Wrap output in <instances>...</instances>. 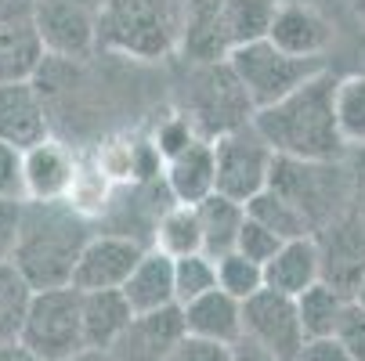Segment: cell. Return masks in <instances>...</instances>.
<instances>
[{"instance_id": "f546056e", "label": "cell", "mask_w": 365, "mask_h": 361, "mask_svg": "<svg viewBox=\"0 0 365 361\" xmlns=\"http://www.w3.org/2000/svg\"><path fill=\"white\" fill-rule=\"evenodd\" d=\"M217 289V264L206 253H188L174 261V303L185 307L188 300Z\"/></svg>"}, {"instance_id": "d6a6232c", "label": "cell", "mask_w": 365, "mask_h": 361, "mask_svg": "<svg viewBox=\"0 0 365 361\" xmlns=\"http://www.w3.org/2000/svg\"><path fill=\"white\" fill-rule=\"evenodd\" d=\"M195 137H199V130L192 127V120H188L185 113H174V116H167L160 127H155V134H152V148H155V156L167 163L170 156H178L181 148H188Z\"/></svg>"}, {"instance_id": "5b68a950", "label": "cell", "mask_w": 365, "mask_h": 361, "mask_svg": "<svg viewBox=\"0 0 365 361\" xmlns=\"http://www.w3.org/2000/svg\"><path fill=\"white\" fill-rule=\"evenodd\" d=\"M232 76L239 80L242 94L250 98L253 113L275 105L279 98H286L289 90H297L300 83H307L311 76H319L326 66V58H293L286 51H279L272 40H253L242 47H232L225 55Z\"/></svg>"}, {"instance_id": "f35d334b", "label": "cell", "mask_w": 365, "mask_h": 361, "mask_svg": "<svg viewBox=\"0 0 365 361\" xmlns=\"http://www.w3.org/2000/svg\"><path fill=\"white\" fill-rule=\"evenodd\" d=\"M347 170H351V188H354V206L365 210V148H351L347 152Z\"/></svg>"}, {"instance_id": "3957f363", "label": "cell", "mask_w": 365, "mask_h": 361, "mask_svg": "<svg viewBox=\"0 0 365 361\" xmlns=\"http://www.w3.org/2000/svg\"><path fill=\"white\" fill-rule=\"evenodd\" d=\"M98 51L134 62H163L181 55L188 29V0H101Z\"/></svg>"}, {"instance_id": "7bdbcfd3", "label": "cell", "mask_w": 365, "mask_h": 361, "mask_svg": "<svg viewBox=\"0 0 365 361\" xmlns=\"http://www.w3.org/2000/svg\"><path fill=\"white\" fill-rule=\"evenodd\" d=\"M66 361H113L106 350H80V354H73V357H66Z\"/></svg>"}, {"instance_id": "74e56055", "label": "cell", "mask_w": 365, "mask_h": 361, "mask_svg": "<svg viewBox=\"0 0 365 361\" xmlns=\"http://www.w3.org/2000/svg\"><path fill=\"white\" fill-rule=\"evenodd\" d=\"M293 361H354V357L336 336H315V340H304Z\"/></svg>"}, {"instance_id": "ac0fdd59", "label": "cell", "mask_w": 365, "mask_h": 361, "mask_svg": "<svg viewBox=\"0 0 365 361\" xmlns=\"http://www.w3.org/2000/svg\"><path fill=\"white\" fill-rule=\"evenodd\" d=\"M163 184L170 202H188L195 206L210 192H217V170H214V141L195 137L188 148L163 163Z\"/></svg>"}, {"instance_id": "2e32d148", "label": "cell", "mask_w": 365, "mask_h": 361, "mask_svg": "<svg viewBox=\"0 0 365 361\" xmlns=\"http://www.w3.org/2000/svg\"><path fill=\"white\" fill-rule=\"evenodd\" d=\"M181 336H185L181 307L170 303V307H160V311L134 315L127 333L106 354L113 361H167L170 350L181 343Z\"/></svg>"}, {"instance_id": "7402d4cb", "label": "cell", "mask_w": 365, "mask_h": 361, "mask_svg": "<svg viewBox=\"0 0 365 361\" xmlns=\"http://www.w3.org/2000/svg\"><path fill=\"white\" fill-rule=\"evenodd\" d=\"M120 293L127 296L134 315L170 307L174 303V261H170L167 253L148 246L141 253V261L134 264V271L127 275V282L120 286Z\"/></svg>"}, {"instance_id": "8992f818", "label": "cell", "mask_w": 365, "mask_h": 361, "mask_svg": "<svg viewBox=\"0 0 365 361\" xmlns=\"http://www.w3.org/2000/svg\"><path fill=\"white\" fill-rule=\"evenodd\" d=\"M19 343L36 354L40 361H66L83 347V322H80V289H33L29 311L19 333Z\"/></svg>"}, {"instance_id": "7c38bea8", "label": "cell", "mask_w": 365, "mask_h": 361, "mask_svg": "<svg viewBox=\"0 0 365 361\" xmlns=\"http://www.w3.org/2000/svg\"><path fill=\"white\" fill-rule=\"evenodd\" d=\"M315 242L322 256V282L336 286L351 300V289L365 271V210H344L336 221L315 231Z\"/></svg>"}, {"instance_id": "30bf717a", "label": "cell", "mask_w": 365, "mask_h": 361, "mask_svg": "<svg viewBox=\"0 0 365 361\" xmlns=\"http://www.w3.org/2000/svg\"><path fill=\"white\" fill-rule=\"evenodd\" d=\"M242 336L257 347L272 350L282 361H293L304 347V329L297 318V303L286 293L257 289L242 300Z\"/></svg>"}, {"instance_id": "d6986e66", "label": "cell", "mask_w": 365, "mask_h": 361, "mask_svg": "<svg viewBox=\"0 0 365 361\" xmlns=\"http://www.w3.org/2000/svg\"><path fill=\"white\" fill-rule=\"evenodd\" d=\"M319 278H322V256H319L315 235L282 242L275 249V256L264 264V289H275V293H286V296H300Z\"/></svg>"}, {"instance_id": "f6af8a7d", "label": "cell", "mask_w": 365, "mask_h": 361, "mask_svg": "<svg viewBox=\"0 0 365 361\" xmlns=\"http://www.w3.org/2000/svg\"><path fill=\"white\" fill-rule=\"evenodd\" d=\"M347 4H351V11H354V19L365 26V0H347Z\"/></svg>"}, {"instance_id": "4fadbf2b", "label": "cell", "mask_w": 365, "mask_h": 361, "mask_svg": "<svg viewBox=\"0 0 365 361\" xmlns=\"http://www.w3.org/2000/svg\"><path fill=\"white\" fill-rule=\"evenodd\" d=\"M264 40H272L293 58H326L336 43V26L311 0H279V11Z\"/></svg>"}, {"instance_id": "b9f144b4", "label": "cell", "mask_w": 365, "mask_h": 361, "mask_svg": "<svg viewBox=\"0 0 365 361\" xmlns=\"http://www.w3.org/2000/svg\"><path fill=\"white\" fill-rule=\"evenodd\" d=\"M0 361H40V357L29 354L22 343H0Z\"/></svg>"}, {"instance_id": "e0dca14e", "label": "cell", "mask_w": 365, "mask_h": 361, "mask_svg": "<svg viewBox=\"0 0 365 361\" xmlns=\"http://www.w3.org/2000/svg\"><path fill=\"white\" fill-rule=\"evenodd\" d=\"M43 137H51V113L40 87L33 80L0 83V141L26 152Z\"/></svg>"}, {"instance_id": "8d00e7d4", "label": "cell", "mask_w": 365, "mask_h": 361, "mask_svg": "<svg viewBox=\"0 0 365 361\" xmlns=\"http://www.w3.org/2000/svg\"><path fill=\"white\" fill-rule=\"evenodd\" d=\"M0 195L26 199L22 192V148L0 141Z\"/></svg>"}, {"instance_id": "d4e9b609", "label": "cell", "mask_w": 365, "mask_h": 361, "mask_svg": "<svg viewBox=\"0 0 365 361\" xmlns=\"http://www.w3.org/2000/svg\"><path fill=\"white\" fill-rule=\"evenodd\" d=\"M148 246L167 253L170 261L188 256V253H202V235H199V221H195V206L170 202L167 210H160V217L152 221Z\"/></svg>"}, {"instance_id": "277c9868", "label": "cell", "mask_w": 365, "mask_h": 361, "mask_svg": "<svg viewBox=\"0 0 365 361\" xmlns=\"http://www.w3.org/2000/svg\"><path fill=\"white\" fill-rule=\"evenodd\" d=\"M268 188L286 195L297 210L307 217L311 228H326L336 221L344 210H351L354 188H351V170L347 159L336 163H315V159H286L275 156Z\"/></svg>"}, {"instance_id": "9c48e42d", "label": "cell", "mask_w": 365, "mask_h": 361, "mask_svg": "<svg viewBox=\"0 0 365 361\" xmlns=\"http://www.w3.org/2000/svg\"><path fill=\"white\" fill-rule=\"evenodd\" d=\"M33 19L47 58L83 62L98 51V22L83 0H33Z\"/></svg>"}, {"instance_id": "6da1fadb", "label": "cell", "mask_w": 365, "mask_h": 361, "mask_svg": "<svg viewBox=\"0 0 365 361\" xmlns=\"http://www.w3.org/2000/svg\"><path fill=\"white\" fill-rule=\"evenodd\" d=\"M336 73L322 69L319 76H311L286 98H279L275 105L253 113V130L272 145L275 156L286 159H315V163H336L347 159V141L336 123Z\"/></svg>"}, {"instance_id": "f1b7e54d", "label": "cell", "mask_w": 365, "mask_h": 361, "mask_svg": "<svg viewBox=\"0 0 365 361\" xmlns=\"http://www.w3.org/2000/svg\"><path fill=\"white\" fill-rule=\"evenodd\" d=\"M29 300H33V286L19 275L11 261H0V343H19Z\"/></svg>"}, {"instance_id": "9a60e30c", "label": "cell", "mask_w": 365, "mask_h": 361, "mask_svg": "<svg viewBox=\"0 0 365 361\" xmlns=\"http://www.w3.org/2000/svg\"><path fill=\"white\" fill-rule=\"evenodd\" d=\"M80 156L62 137H43L22 152V192L26 202H58L69 195Z\"/></svg>"}, {"instance_id": "4316f807", "label": "cell", "mask_w": 365, "mask_h": 361, "mask_svg": "<svg viewBox=\"0 0 365 361\" xmlns=\"http://www.w3.org/2000/svg\"><path fill=\"white\" fill-rule=\"evenodd\" d=\"M242 206H246V217H253L257 224H264L268 231H275L282 242L315 235V228L307 224V217L297 210L286 195H279L275 188H260V192H257L253 199H246Z\"/></svg>"}, {"instance_id": "484cf974", "label": "cell", "mask_w": 365, "mask_h": 361, "mask_svg": "<svg viewBox=\"0 0 365 361\" xmlns=\"http://www.w3.org/2000/svg\"><path fill=\"white\" fill-rule=\"evenodd\" d=\"M297 303V318L304 329V340H315V336H333L340 318H344V307H347V293H340L329 282H315L307 286L300 296H293Z\"/></svg>"}, {"instance_id": "44dd1931", "label": "cell", "mask_w": 365, "mask_h": 361, "mask_svg": "<svg viewBox=\"0 0 365 361\" xmlns=\"http://www.w3.org/2000/svg\"><path fill=\"white\" fill-rule=\"evenodd\" d=\"M185 333L199 340H214V343H235L242 336V303L221 289H210L181 307Z\"/></svg>"}, {"instance_id": "5bb4252c", "label": "cell", "mask_w": 365, "mask_h": 361, "mask_svg": "<svg viewBox=\"0 0 365 361\" xmlns=\"http://www.w3.org/2000/svg\"><path fill=\"white\" fill-rule=\"evenodd\" d=\"M47 51L36 33L33 0H0V83L33 80Z\"/></svg>"}, {"instance_id": "836d02e7", "label": "cell", "mask_w": 365, "mask_h": 361, "mask_svg": "<svg viewBox=\"0 0 365 361\" xmlns=\"http://www.w3.org/2000/svg\"><path fill=\"white\" fill-rule=\"evenodd\" d=\"M344 347H347V354L354 357V361H365V311L358 303H351L347 300V307H344V318H340V325H336V333H333Z\"/></svg>"}, {"instance_id": "ba28073f", "label": "cell", "mask_w": 365, "mask_h": 361, "mask_svg": "<svg viewBox=\"0 0 365 361\" xmlns=\"http://www.w3.org/2000/svg\"><path fill=\"white\" fill-rule=\"evenodd\" d=\"M210 141H214V170H217V192L221 195L246 202L260 188H268L275 152L253 130V123L235 127L228 134H217Z\"/></svg>"}, {"instance_id": "83f0119b", "label": "cell", "mask_w": 365, "mask_h": 361, "mask_svg": "<svg viewBox=\"0 0 365 361\" xmlns=\"http://www.w3.org/2000/svg\"><path fill=\"white\" fill-rule=\"evenodd\" d=\"M333 105H336V123L347 148H365V76L361 73L336 76Z\"/></svg>"}, {"instance_id": "d590c367", "label": "cell", "mask_w": 365, "mask_h": 361, "mask_svg": "<svg viewBox=\"0 0 365 361\" xmlns=\"http://www.w3.org/2000/svg\"><path fill=\"white\" fill-rule=\"evenodd\" d=\"M22 210H26V199H8L0 195V261H11L19 231H22Z\"/></svg>"}, {"instance_id": "52a82bcc", "label": "cell", "mask_w": 365, "mask_h": 361, "mask_svg": "<svg viewBox=\"0 0 365 361\" xmlns=\"http://www.w3.org/2000/svg\"><path fill=\"white\" fill-rule=\"evenodd\" d=\"M185 116L199 130V137H217L253 120V105L242 94L239 80L232 76L228 62H206L192 66V87Z\"/></svg>"}, {"instance_id": "e575fe53", "label": "cell", "mask_w": 365, "mask_h": 361, "mask_svg": "<svg viewBox=\"0 0 365 361\" xmlns=\"http://www.w3.org/2000/svg\"><path fill=\"white\" fill-rule=\"evenodd\" d=\"M167 361H232V347L228 343H214V340H199V336L185 333Z\"/></svg>"}, {"instance_id": "ee69618b", "label": "cell", "mask_w": 365, "mask_h": 361, "mask_svg": "<svg viewBox=\"0 0 365 361\" xmlns=\"http://www.w3.org/2000/svg\"><path fill=\"white\" fill-rule=\"evenodd\" d=\"M351 303H358L361 311H365V271L358 275V282H354V289H351Z\"/></svg>"}, {"instance_id": "ab89813d", "label": "cell", "mask_w": 365, "mask_h": 361, "mask_svg": "<svg viewBox=\"0 0 365 361\" xmlns=\"http://www.w3.org/2000/svg\"><path fill=\"white\" fill-rule=\"evenodd\" d=\"M232 361H282V357H275L272 350H264V347L250 343L246 336H239V340L232 343Z\"/></svg>"}, {"instance_id": "7a4b0ae2", "label": "cell", "mask_w": 365, "mask_h": 361, "mask_svg": "<svg viewBox=\"0 0 365 361\" xmlns=\"http://www.w3.org/2000/svg\"><path fill=\"white\" fill-rule=\"evenodd\" d=\"M94 231H98L94 221L76 214L66 199L26 202L11 264L33 289L73 286V268L80 261V249Z\"/></svg>"}, {"instance_id": "603a6c76", "label": "cell", "mask_w": 365, "mask_h": 361, "mask_svg": "<svg viewBox=\"0 0 365 361\" xmlns=\"http://www.w3.org/2000/svg\"><path fill=\"white\" fill-rule=\"evenodd\" d=\"M195 221H199V235H202V253L221 256V253L235 249V235L246 221V206L221 192H210L206 199L195 202Z\"/></svg>"}, {"instance_id": "8fae6325", "label": "cell", "mask_w": 365, "mask_h": 361, "mask_svg": "<svg viewBox=\"0 0 365 361\" xmlns=\"http://www.w3.org/2000/svg\"><path fill=\"white\" fill-rule=\"evenodd\" d=\"M148 246L134 235L123 231H94L83 249H80V261L73 268V286L80 293L91 289H120L127 282V275L134 271V264L141 261V253Z\"/></svg>"}, {"instance_id": "4dcf8cb0", "label": "cell", "mask_w": 365, "mask_h": 361, "mask_svg": "<svg viewBox=\"0 0 365 361\" xmlns=\"http://www.w3.org/2000/svg\"><path fill=\"white\" fill-rule=\"evenodd\" d=\"M214 264H217V289L228 293V296H235L239 303L246 296H253L257 289H264V268L246 261V256L235 253V249L214 256Z\"/></svg>"}, {"instance_id": "cb8c5ba5", "label": "cell", "mask_w": 365, "mask_h": 361, "mask_svg": "<svg viewBox=\"0 0 365 361\" xmlns=\"http://www.w3.org/2000/svg\"><path fill=\"white\" fill-rule=\"evenodd\" d=\"M275 11L279 0H217V29L225 47L232 51L253 40H264Z\"/></svg>"}, {"instance_id": "60d3db41", "label": "cell", "mask_w": 365, "mask_h": 361, "mask_svg": "<svg viewBox=\"0 0 365 361\" xmlns=\"http://www.w3.org/2000/svg\"><path fill=\"white\" fill-rule=\"evenodd\" d=\"M347 55H351V62H354V69H351V73H361V76H365V26L354 33V40H351V51H347Z\"/></svg>"}, {"instance_id": "ffe728a7", "label": "cell", "mask_w": 365, "mask_h": 361, "mask_svg": "<svg viewBox=\"0 0 365 361\" xmlns=\"http://www.w3.org/2000/svg\"><path fill=\"white\" fill-rule=\"evenodd\" d=\"M80 322L87 350H109L134 322V311L120 289H91L80 293Z\"/></svg>"}, {"instance_id": "1f68e13d", "label": "cell", "mask_w": 365, "mask_h": 361, "mask_svg": "<svg viewBox=\"0 0 365 361\" xmlns=\"http://www.w3.org/2000/svg\"><path fill=\"white\" fill-rule=\"evenodd\" d=\"M279 246H282V239H279L275 231H268L264 224H257L253 217H246L242 228H239V235H235V253H242L246 261H253V264H260V268L272 261Z\"/></svg>"}]
</instances>
